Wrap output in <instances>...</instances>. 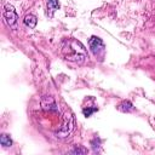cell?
Listing matches in <instances>:
<instances>
[{"mask_svg":"<svg viewBox=\"0 0 155 155\" xmlns=\"http://www.w3.org/2000/svg\"><path fill=\"white\" fill-rule=\"evenodd\" d=\"M0 143H1V145L5 147V148L12 145V140H11V138H10L7 134H1V137H0Z\"/></svg>","mask_w":155,"mask_h":155,"instance_id":"cell-7","label":"cell"},{"mask_svg":"<svg viewBox=\"0 0 155 155\" xmlns=\"http://www.w3.org/2000/svg\"><path fill=\"white\" fill-rule=\"evenodd\" d=\"M24 24L29 28H35L36 27V23H38V18L34 16V15H27L23 19Z\"/></svg>","mask_w":155,"mask_h":155,"instance_id":"cell-5","label":"cell"},{"mask_svg":"<svg viewBox=\"0 0 155 155\" xmlns=\"http://www.w3.org/2000/svg\"><path fill=\"white\" fill-rule=\"evenodd\" d=\"M61 52L64 59L73 63H85L88 58L86 47L74 38H67L61 42Z\"/></svg>","mask_w":155,"mask_h":155,"instance_id":"cell-1","label":"cell"},{"mask_svg":"<svg viewBox=\"0 0 155 155\" xmlns=\"http://www.w3.org/2000/svg\"><path fill=\"white\" fill-rule=\"evenodd\" d=\"M117 109H119L120 111H122V113H130V111H132L134 108H133V105H132V103H131L130 101H124V102H121V103L117 105Z\"/></svg>","mask_w":155,"mask_h":155,"instance_id":"cell-6","label":"cell"},{"mask_svg":"<svg viewBox=\"0 0 155 155\" xmlns=\"http://www.w3.org/2000/svg\"><path fill=\"white\" fill-rule=\"evenodd\" d=\"M69 153H71V154H86L87 153V150L86 149H84V148H80V147H75L74 149H71Z\"/></svg>","mask_w":155,"mask_h":155,"instance_id":"cell-9","label":"cell"},{"mask_svg":"<svg viewBox=\"0 0 155 155\" xmlns=\"http://www.w3.org/2000/svg\"><path fill=\"white\" fill-rule=\"evenodd\" d=\"M98 109L97 108H87V109H84L82 110V113H84V115L86 116V117H88V116H91L94 111H97Z\"/></svg>","mask_w":155,"mask_h":155,"instance_id":"cell-10","label":"cell"},{"mask_svg":"<svg viewBox=\"0 0 155 155\" xmlns=\"http://www.w3.org/2000/svg\"><path fill=\"white\" fill-rule=\"evenodd\" d=\"M88 45H90V48H91L92 53L96 57H99V56L104 54L105 46H104V42L102 41V39H99L98 36H91V39L88 40Z\"/></svg>","mask_w":155,"mask_h":155,"instance_id":"cell-3","label":"cell"},{"mask_svg":"<svg viewBox=\"0 0 155 155\" xmlns=\"http://www.w3.org/2000/svg\"><path fill=\"white\" fill-rule=\"evenodd\" d=\"M59 7V2L58 0H47V8L51 11H54Z\"/></svg>","mask_w":155,"mask_h":155,"instance_id":"cell-8","label":"cell"},{"mask_svg":"<svg viewBox=\"0 0 155 155\" xmlns=\"http://www.w3.org/2000/svg\"><path fill=\"white\" fill-rule=\"evenodd\" d=\"M41 107L45 110H57V104L51 96H44L41 98Z\"/></svg>","mask_w":155,"mask_h":155,"instance_id":"cell-4","label":"cell"},{"mask_svg":"<svg viewBox=\"0 0 155 155\" xmlns=\"http://www.w3.org/2000/svg\"><path fill=\"white\" fill-rule=\"evenodd\" d=\"M2 16H4V19L6 22V24L12 28V29H16L17 28V22H18V15L15 10V7L10 4H6L4 6V12H2Z\"/></svg>","mask_w":155,"mask_h":155,"instance_id":"cell-2","label":"cell"}]
</instances>
